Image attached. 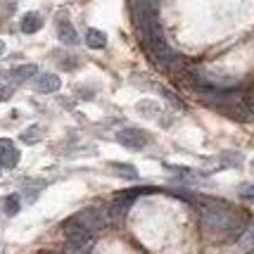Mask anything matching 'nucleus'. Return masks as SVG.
<instances>
[{"instance_id": "1", "label": "nucleus", "mask_w": 254, "mask_h": 254, "mask_svg": "<svg viewBox=\"0 0 254 254\" xmlns=\"http://www.w3.org/2000/svg\"><path fill=\"white\" fill-rule=\"evenodd\" d=\"M202 207V226L207 233H238L245 231V223L247 219L240 216L243 211H235L231 204H226L221 199H202L199 202Z\"/></svg>"}, {"instance_id": "2", "label": "nucleus", "mask_w": 254, "mask_h": 254, "mask_svg": "<svg viewBox=\"0 0 254 254\" xmlns=\"http://www.w3.org/2000/svg\"><path fill=\"white\" fill-rule=\"evenodd\" d=\"M64 238L71 250H88L93 243V231L86 228L83 223H78L76 219H69L64 223Z\"/></svg>"}, {"instance_id": "3", "label": "nucleus", "mask_w": 254, "mask_h": 254, "mask_svg": "<svg viewBox=\"0 0 254 254\" xmlns=\"http://www.w3.org/2000/svg\"><path fill=\"white\" fill-rule=\"evenodd\" d=\"M78 223H83L86 228H90V231H100L105 223H107V216H105V211L100 209V207H88V209H81L74 216Z\"/></svg>"}, {"instance_id": "4", "label": "nucleus", "mask_w": 254, "mask_h": 254, "mask_svg": "<svg viewBox=\"0 0 254 254\" xmlns=\"http://www.w3.org/2000/svg\"><path fill=\"white\" fill-rule=\"evenodd\" d=\"M117 140L128 150H143L147 145V135L143 131H138V128H124V131L117 133Z\"/></svg>"}, {"instance_id": "5", "label": "nucleus", "mask_w": 254, "mask_h": 254, "mask_svg": "<svg viewBox=\"0 0 254 254\" xmlns=\"http://www.w3.org/2000/svg\"><path fill=\"white\" fill-rule=\"evenodd\" d=\"M17 164H19V150L14 147L10 138H0V166L14 169Z\"/></svg>"}, {"instance_id": "6", "label": "nucleus", "mask_w": 254, "mask_h": 254, "mask_svg": "<svg viewBox=\"0 0 254 254\" xmlns=\"http://www.w3.org/2000/svg\"><path fill=\"white\" fill-rule=\"evenodd\" d=\"M55 26H57V38H60V43H64V45H76L78 43V33L69 19L62 17V19H57Z\"/></svg>"}, {"instance_id": "7", "label": "nucleus", "mask_w": 254, "mask_h": 254, "mask_svg": "<svg viewBox=\"0 0 254 254\" xmlns=\"http://www.w3.org/2000/svg\"><path fill=\"white\" fill-rule=\"evenodd\" d=\"M60 86H62V81L57 74H38L33 81V88L38 93H55V90H60Z\"/></svg>"}, {"instance_id": "8", "label": "nucleus", "mask_w": 254, "mask_h": 254, "mask_svg": "<svg viewBox=\"0 0 254 254\" xmlns=\"http://www.w3.org/2000/svg\"><path fill=\"white\" fill-rule=\"evenodd\" d=\"M41 26H43V17H41L38 12H26V14L22 17V31L24 33L41 31Z\"/></svg>"}, {"instance_id": "9", "label": "nucleus", "mask_w": 254, "mask_h": 254, "mask_svg": "<svg viewBox=\"0 0 254 254\" xmlns=\"http://www.w3.org/2000/svg\"><path fill=\"white\" fill-rule=\"evenodd\" d=\"M38 74V66L36 64H19V66H14L10 71V76H12V81H29V78H33Z\"/></svg>"}, {"instance_id": "10", "label": "nucleus", "mask_w": 254, "mask_h": 254, "mask_svg": "<svg viewBox=\"0 0 254 254\" xmlns=\"http://www.w3.org/2000/svg\"><path fill=\"white\" fill-rule=\"evenodd\" d=\"M86 45L93 48V50H102V48L107 45V36L102 31H98V29H88V33H86Z\"/></svg>"}, {"instance_id": "11", "label": "nucleus", "mask_w": 254, "mask_h": 254, "mask_svg": "<svg viewBox=\"0 0 254 254\" xmlns=\"http://www.w3.org/2000/svg\"><path fill=\"white\" fill-rule=\"evenodd\" d=\"M107 166H110L114 174H119L122 178H128V181H135V178H138V171H135L131 164H122V162H110Z\"/></svg>"}, {"instance_id": "12", "label": "nucleus", "mask_w": 254, "mask_h": 254, "mask_svg": "<svg viewBox=\"0 0 254 254\" xmlns=\"http://www.w3.org/2000/svg\"><path fill=\"white\" fill-rule=\"evenodd\" d=\"M41 133H43V131H41L38 126H29V128H26L19 138H22V143L33 145V143H38V140H41Z\"/></svg>"}, {"instance_id": "13", "label": "nucleus", "mask_w": 254, "mask_h": 254, "mask_svg": "<svg viewBox=\"0 0 254 254\" xmlns=\"http://www.w3.org/2000/svg\"><path fill=\"white\" fill-rule=\"evenodd\" d=\"M19 207H22V199H19V195H10V197L5 199V214L7 216H14V214H19Z\"/></svg>"}, {"instance_id": "14", "label": "nucleus", "mask_w": 254, "mask_h": 254, "mask_svg": "<svg viewBox=\"0 0 254 254\" xmlns=\"http://www.w3.org/2000/svg\"><path fill=\"white\" fill-rule=\"evenodd\" d=\"M138 112H145V114H157V112H159V105H157V102H140V105H138Z\"/></svg>"}, {"instance_id": "15", "label": "nucleus", "mask_w": 254, "mask_h": 254, "mask_svg": "<svg viewBox=\"0 0 254 254\" xmlns=\"http://www.w3.org/2000/svg\"><path fill=\"white\" fill-rule=\"evenodd\" d=\"M240 197L247 199V202H254V186H250V183L240 186Z\"/></svg>"}, {"instance_id": "16", "label": "nucleus", "mask_w": 254, "mask_h": 254, "mask_svg": "<svg viewBox=\"0 0 254 254\" xmlns=\"http://www.w3.org/2000/svg\"><path fill=\"white\" fill-rule=\"evenodd\" d=\"M12 95H14V88H12V86H5V83H0V102H7Z\"/></svg>"}, {"instance_id": "17", "label": "nucleus", "mask_w": 254, "mask_h": 254, "mask_svg": "<svg viewBox=\"0 0 254 254\" xmlns=\"http://www.w3.org/2000/svg\"><path fill=\"white\" fill-rule=\"evenodd\" d=\"M243 247H245V250H254V231L250 233V235H245V238H243Z\"/></svg>"}, {"instance_id": "18", "label": "nucleus", "mask_w": 254, "mask_h": 254, "mask_svg": "<svg viewBox=\"0 0 254 254\" xmlns=\"http://www.w3.org/2000/svg\"><path fill=\"white\" fill-rule=\"evenodd\" d=\"M64 254H88V250H71V247H69Z\"/></svg>"}, {"instance_id": "19", "label": "nucleus", "mask_w": 254, "mask_h": 254, "mask_svg": "<svg viewBox=\"0 0 254 254\" xmlns=\"http://www.w3.org/2000/svg\"><path fill=\"white\" fill-rule=\"evenodd\" d=\"M2 53H5V43L0 41V55H2Z\"/></svg>"}]
</instances>
